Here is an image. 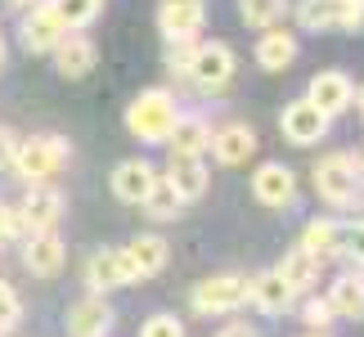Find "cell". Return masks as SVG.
I'll use <instances>...</instances> for the list:
<instances>
[{
    "label": "cell",
    "instance_id": "cell-1",
    "mask_svg": "<svg viewBox=\"0 0 364 337\" xmlns=\"http://www.w3.org/2000/svg\"><path fill=\"white\" fill-rule=\"evenodd\" d=\"M68 158H73V144H68L63 135H32V139H18L14 144V176L23 180V185H41V180H50V176H59Z\"/></svg>",
    "mask_w": 364,
    "mask_h": 337
},
{
    "label": "cell",
    "instance_id": "cell-2",
    "mask_svg": "<svg viewBox=\"0 0 364 337\" xmlns=\"http://www.w3.org/2000/svg\"><path fill=\"white\" fill-rule=\"evenodd\" d=\"M176 117H180L176 95H171V90H162V86L139 90L135 100L126 104V131H131L135 139H144V144H162Z\"/></svg>",
    "mask_w": 364,
    "mask_h": 337
},
{
    "label": "cell",
    "instance_id": "cell-3",
    "mask_svg": "<svg viewBox=\"0 0 364 337\" xmlns=\"http://www.w3.org/2000/svg\"><path fill=\"white\" fill-rule=\"evenodd\" d=\"M234 73H239V54H234L225 41H198V46H193L189 81L203 95H220L234 81Z\"/></svg>",
    "mask_w": 364,
    "mask_h": 337
},
{
    "label": "cell",
    "instance_id": "cell-4",
    "mask_svg": "<svg viewBox=\"0 0 364 337\" xmlns=\"http://www.w3.org/2000/svg\"><path fill=\"white\" fill-rule=\"evenodd\" d=\"M297 23L306 32H360L364 5L360 0H297Z\"/></svg>",
    "mask_w": 364,
    "mask_h": 337
},
{
    "label": "cell",
    "instance_id": "cell-5",
    "mask_svg": "<svg viewBox=\"0 0 364 337\" xmlns=\"http://www.w3.org/2000/svg\"><path fill=\"white\" fill-rule=\"evenodd\" d=\"M198 315H239L247 306V279L243 274H212L189 292Z\"/></svg>",
    "mask_w": 364,
    "mask_h": 337
},
{
    "label": "cell",
    "instance_id": "cell-6",
    "mask_svg": "<svg viewBox=\"0 0 364 337\" xmlns=\"http://www.w3.org/2000/svg\"><path fill=\"white\" fill-rule=\"evenodd\" d=\"M315 189H319V198L333 203V207H346V203H351L355 189H360V176H355V158H351V153H328V158L315 166Z\"/></svg>",
    "mask_w": 364,
    "mask_h": 337
},
{
    "label": "cell",
    "instance_id": "cell-7",
    "mask_svg": "<svg viewBox=\"0 0 364 337\" xmlns=\"http://www.w3.org/2000/svg\"><path fill=\"white\" fill-rule=\"evenodd\" d=\"M328 112H319V104H311L301 95V100H292L288 108H284V117H279V131H284V139L288 144H315V139H324L328 135Z\"/></svg>",
    "mask_w": 364,
    "mask_h": 337
},
{
    "label": "cell",
    "instance_id": "cell-8",
    "mask_svg": "<svg viewBox=\"0 0 364 337\" xmlns=\"http://www.w3.org/2000/svg\"><path fill=\"white\" fill-rule=\"evenodd\" d=\"M63 36H68V27L50 0H36L32 9H23V46L32 54H50Z\"/></svg>",
    "mask_w": 364,
    "mask_h": 337
},
{
    "label": "cell",
    "instance_id": "cell-9",
    "mask_svg": "<svg viewBox=\"0 0 364 337\" xmlns=\"http://www.w3.org/2000/svg\"><path fill=\"white\" fill-rule=\"evenodd\" d=\"M207 0H158V27L166 41H198Z\"/></svg>",
    "mask_w": 364,
    "mask_h": 337
},
{
    "label": "cell",
    "instance_id": "cell-10",
    "mask_svg": "<svg viewBox=\"0 0 364 337\" xmlns=\"http://www.w3.org/2000/svg\"><path fill=\"white\" fill-rule=\"evenodd\" d=\"M252 193H257L261 207L284 212V207H292V198H297V176H292L284 162H261L257 176H252Z\"/></svg>",
    "mask_w": 364,
    "mask_h": 337
},
{
    "label": "cell",
    "instance_id": "cell-11",
    "mask_svg": "<svg viewBox=\"0 0 364 337\" xmlns=\"http://www.w3.org/2000/svg\"><path fill=\"white\" fill-rule=\"evenodd\" d=\"M63 193L50 185V180H41V185H27V198H23V220H27V234H41V230H54V225L63 220Z\"/></svg>",
    "mask_w": 364,
    "mask_h": 337
},
{
    "label": "cell",
    "instance_id": "cell-12",
    "mask_svg": "<svg viewBox=\"0 0 364 337\" xmlns=\"http://www.w3.org/2000/svg\"><path fill=\"white\" fill-rule=\"evenodd\" d=\"M306 100L319 104V112H328V117H338L355 104V81L338 73V68H328V73H315L311 86H306Z\"/></svg>",
    "mask_w": 364,
    "mask_h": 337
},
{
    "label": "cell",
    "instance_id": "cell-13",
    "mask_svg": "<svg viewBox=\"0 0 364 337\" xmlns=\"http://www.w3.org/2000/svg\"><path fill=\"white\" fill-rule=\"evenodd\" d=\"M86 284L95 292H113V288L139 284V279H135V270H131V261H126L122 247H104V252H95V257L86 261Z\"/></svg>",
    "mask_w": 364,
    "mask_h": 337
},
{
    "label": "cell",
    "instance_id": "cell-14",
    "mask_svg": "<svg viewBox=\"0 0 364 337\" xmlns=\"http://www.w3.org/2000/svg\"><path fill=\"white\" fill-rule=\"evenodd\" d=\"M63 261H68V247H63V238L54 234V230L27 234V243H23V265H27L36 279H54V274L63 270Z\"/></svg>",
    "mask_w": 364,
    "mask_h": 337
},
{
    "label": "cell",
    "instance_id": "cell-15",
    "mask_svg": "<svg viewBox=\"0 0 364 337\" xmlns=\"http://www.w3.org/2000/svg\"><path fill=\"white\" fill-rule=\"evenodd\" d=\"M257 144L261 139H257V131H252L247 122H225L220 131H212V144L207 149L216 153L220 166H243L252 153H257Z\"/></svg>",
    "mask_w": 364,
    "mask_h": 337
},
{
    "label": "cell",
    "instance_id": "cell-16",
    "mask_svg": "<svg viewBox=\"0 0 364 337\" xmlns=\"http://www.w3.org/2000/svg\"><path fill=\"white\" fill-rule=\"evenodd\" d=\"M113 306H108L100 292L81 297L73 311H68V337H108L113 333Z\"/></svg>",
    "mask_w": 364,
    "mask_h": 337
},
{
    "label": "cell",
    "instance_id": "cell-17",
    "mask_svg": "<svg viewBox=\"0 0 364 337\" xmlns=\"http://www.w3.org/2000/svg\"><path fill=\"white\" fill-rule=\"evenodd\" d=\"M247 301L257 306L261 315H288L292 301H297V292L279 279V270H261V274L247 279Z\"/></svg>",
    "mask_w": 364,
    "mask_h": 337
},
{
    "label": "cell",
    "instance_id": "cell-18",
    "mask_svg": "<svg viewBox=\"0 0 364 337\" xmlns=\"http://www.w3.org/2000/svg\"><path fill=\"white\" fill-rule=\"evenodd\" d=\"M50 54H54V68H59V77H68V81L90 77V68L100 63V50H95V41H90V36H73V32H68Z\"/></svg>",
    "mask_w": 364,
    "mask_h": 337
},
{
    "label": "cell",
    "instance_id": "cell-19",
    "mask_svg": "<svg viewBox=\"0 0 364 337\" xmlns=\"http://www.w3.org/2000/svg\"><path fill=\"white\" fill-rule=\"evenodd\" d=\"M153 180H158V166H153V162L126 158V162H117V171H113V193H117L122 203L139 207V203H144V193L153 189Z\"/></svg>",
    "mask_w": 364,
    "mask_h": 337
},
{
    "label": "cell",
    "instance_id": "cell-20",
    "mask_svg": "<svg viewBox=\"0 0 364 337\" xmlns=\"http://www.w3.org/2000/svg\"><path fill=\"white\" fill-rule=\"evenodd\" d=\"M297 36L288 32V27H265L261 41H257V68H265V73H284V68H292V59H297Z\"/></svg>",
    "mask_w": 364,
    "mask_h": 337
},
{
    "label": "cell",
    "instance_id": "cell-21",
    "mask_svg": "<svg viewBox=\"0 0 364 337\" xmlns=\"http://www.w3.org/2000/svg\"><path fill=\"white\" fill-rule=\"evenodd\" d=\"M122 252H126V261H131L135 279H153V274H162V270H166V257H171V247H166V238H162V234H139V238H131V243H126Z\"/></svg>",
    "mask_w": 364,
    "mask_h": 337
},
{
    "label": "cell",
    "instance_id": "cell-22",
    "mask_svg": "<svg viewBox=\"0 0 364 337\" xmlns=\"http://www.w3.org/2000/svg\"><path fill=\"white\" fill-rule=\"evenodd\" d=\"M166 180L176 185L180 198H203L207 193V162L198 153H171V162H166Z\"/></svg>",
    "mask_w": 364,
    "mask_h": 337
},
{
    "label": "cell",
    "instance_id": "cell-23",
    "mask_svg": "<svg viewBox=\"0 0 364 337\" xmlns=\"http://www.w3.org/2000/svg\"><path fill=\"white\" fill-rule=\"evenodd\" d=\"M274 270H279V279H284L292 292H311V288L319 284V270H324V261H319L311 247H301V243H297L284 261L274 265Z\"/></svg>",
    "mask_w": 364,
    "mask_h": 337
},
{
    "label": "cell",
    "instance_id": "cell-24",
    "mask_svg": "<svg viewBox=\"0 0 364 337\" xmlns=\"http://www.w3.org/2000/svg\"><path fill=\"white\" fill-rule=\"evenodd\" d=\"M162 144L171 149V153H198V158H203L207 144H212V126H207L203 117H193V112H189V117L180 112V117L171 122V131H166Z\"/></svg>",
    "mask_w": 364,
    "mask_h": 337
},
{
    "label": "cell",
    "instance_id": "cell-25",
    "mask_svg": "<svg viewBox=\"0 0 364 337\" xmlns=\"http://www.w3.org/2000/svg\"><path fill=\"white\" fill-rule=\"evenodd\" d=\"M328 306L338 319H364V274H342L328 288Z\"/></svg>",
    "mask_w": 364,
    "mask_h": 337
},
{
    "label": "cell",
    "instance_id": "cell-26",
    "mask_svg": "<svg viewBox=\"0 0 364 337\" xmlns=\"http://www.w3.org/2000/svg\"><path fill=\"white\" fill-rule=\"evenodd\" d=\"M301 247H311L319 261L342 257V225L338 220H311L301 230Z\"/></svg>",
    "mask_w": 364,
    "mask_h": 337
},
{
    "label": "cell",
    "instance_id": "cell-27",
    "mask_svg": "<svg viewBox=\"0 0 364 337\" xmlns=\"http://www.w3.org/2000/svg\"><path fill=\"white\" fill-rule=\"evenodd\" d=\"M180 203H185V198L176 193V185H171L166 176H158V180H153V189L144 193V203H139V207H144V212H149L153 220H176V216H180Z\"/></svg>",
    "mask_w": 364,
    "mask_h": 337
},
{
    "label": "cell",
    "instance_id": "cell-28",
    "mask_svg": "<svg viewBox=\"0 0 364 337\" xmlns=\"http://www.w3.org/2000/svg\"><path fill=\"white\" fill-rule=\"evenodd\" d=\"M284 14H288V0H239V18L247 27H257V32L284 23Z\"/></svg>",
    "mask_w": 364,
    "mask_h": 337
},
{
    "label": "cell",
    "instance_id": "cell-29",
    "mask_svg": "<svg viewBox=\"0 0 364 337\" xmlns=\"http://www.w3.org/2000/svg\"><path fill=\"white\" fill-rule=\"evenodd\" d=\"M54 9H59V18L68 32H77V27H90L95 18H100V9H104V0H50Z\"/></svg>",
    "mask_w": 364,
    "mask_h": 337
},
{
    "label": "cell",
    "instance_id": "cell-30",
    "mask_svg": "<svg viewBox=\"0 0 364 337\" xmlns=\"http://www.w3.org/2000/svg\"><path fill=\"white\" fill-rule=\"evenodd\" d=\"M193 46H198V41H166V73H176V77H189Z\"/></svg>",
    "mask_w": 364,
    "mask_h": 337
},
{
    "label": "cell",
    "instance_id": "cell-31",
    "mask_svg": "<svg viewBox=\"0 0 364 337\" xmlns=\"http://www.w3.org/2000/svg\"><path fill=\"white\" fill-rule=\"evenodd\" d=\"M18 319H23V301H18V292L0 279V333H9Z\"/></svg>",
    "mask_w": 364,
    "mask_h": 337
},
{
    "label": "cell",
    "instance_id": "cell-32",
    "mask_svg": "<svg viewBox=\"0 0 364 337\" xmlns=\"http://www.w3.org/2000/svg\"><path fill=\"white\" fill-rule=\"evenodd\" d=\"M301 319H306V328H324V333H328V324H333L338 315H333L328 297H311V301L301 306Z\"/></svg>",
    "mask_w": 364,
    "mask_h": 337
},
{
    "label": "cell",
    "instance_id": "cell-33",
    "mask_svg": "<svg viewBox=\"0 0 364 337\" xmlns=\"http://www.w3.org/2000/svg\"><path fill=\"white\" fill-rule=\"evenodd\" d=\"M342 257H351L364 270V225H342Z\"/></svg>",
    "mask_w": 364,
    "mask_h": 337
},
{
    "label": "cell",
    "instance_id": "cell-34",
    "mask_svg": "<svg viewBox=\"0 0 364 337\" xmlns=\"http://www.w3.org/2000/svg\"><path fill=\"white\" fill-rule=\"evenodd\" d=\"M139 337H185V324H180L176 315H153L144 328H139Z\"/></svg>",
    "mask_w": 364,
    "mask_h": 337
},
{
    "label": "cell",
    "instance_id": "cell-35",
    "mask_svg": "<svg viewBox=\"0 0 364 337\" xmlns=\"http://www.w3.org/2000/svg\"><path fill=\"white\" fill-rule=\"evenodd\" d=\"M14 234H27V220H23L18 207L0 203V243H5V238H14Z\"/></svg>",
    "mask_w": 364,
    "mask_h": 337
},
{
    "label": "cell",
    "instance_id": "cell-36",
    "mask_svg": "<svg viewBox=\"0 0 364 337\" xmlns=\"http://www.w3.org/2000/svg\"><path fill=\"white\" fill-rule=\"evenodd\" d=\"M14 144H18V135H14L9 126H0V166H9V158H14Z\"/></svg>",
    "mask_w": 364,
    "mask_h": 337
},
{
    "label": "cell",
    "instance_id": "cell-37",
    "mask_svg": "<svg viewBox=\"0 0 364 337\" xmlns=\"http://www.w3.org/2000/svg\"><path fill=\"white\" fill-rule=\"evenodd\" d=\"M216 337H257V328H252V324H225Z\"/></svg>",
    "mask_w": 364,
    "mask_h": 337
},
{
    "label": "cell",
    "instance_id": "cell-38",
    "mask_svg": "<svg viewBox=\"0 0 364 337\" xmlns=\"http://www.w3.org/2000/svg\"><path fill=\"white\" fill-rule=\"evenodd\" d=\"M5 5H9V9H32L36 0H5Z\"/></svg>",
    "mask_w": 364,
    "mask_h": 337
},
{
    "label": "cell",
    "instance_id": "cell-39",
    "mask_svg": "<svg viewBox=\"0 0 364 337\" xmlns=\"http://www.w3.org/2000/svg\"><path fill=\"white\" fill-rule=\"evenodd\" d=\"M0 68H5V36H0Z\"/></svg>",
    "mask_w": 364,
    "mask_h": 337
},
{
    "label": "cell",
    "instance_id": "cell-40",
    "mask_svg": "<svg viewBox=\"0 0 364 337\" xmlns=\"http://www.w3.org/2000/svg\"><path fill=\"white\" fill-rule=\"evenodd\" d=\"M306 337H328V333H324V328H311V333H306Z\"/></svg>",
    "mask_w": 364,
    "mask_h": 337
},
{
    "label": "cell",
    "instance_id": "cell-41",
    "mask_svg": "<svg viewBox=\"0 0 364 337\" xmlns=\"http://www.w3.org/2000/svg\"><path fill=\"white\" fill-rule=\"evenodd\" d=\"M355 100H360V112H364V86H360V95H355Z\"/></svg>",
    "mask_w": 364,
    "mask_h": 337
},
{
    "label": "cell",
    "instance_id": "cell-42",
    "mask_svg": "<svg viewBox=\"0 0 364 337\" xmlns=\"http://www.w3.org/2000/svg\"><path fill=\"white\" fill-rule=\"evenodd\" d=\"M360 5H364V0H360Z\"/></svg>",
    "mask_w": 364,
    "mask_h": 337
}]
</instances>
